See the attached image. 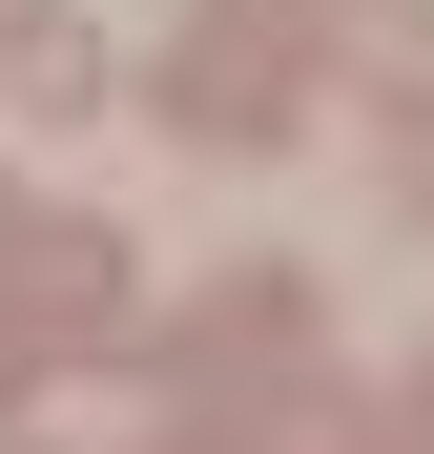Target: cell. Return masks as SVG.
Returning a JSON list of instances; mask_svg holds the SVG:
<instances>
[{"mask_svg": "<svg viewBox=\"0 0 434 454\" xmlns=\"http://www.w3.org/2000/svg\"><path fill=\"white\" fill-rule=\"evenodd\" d=\"M0 62H21V104H104V42H83V21H21Z\"/></svg>", "mask_w": 434, "mask_h": 454, "instance_id": "obj_1", "label": "cell"}]
</instances>
